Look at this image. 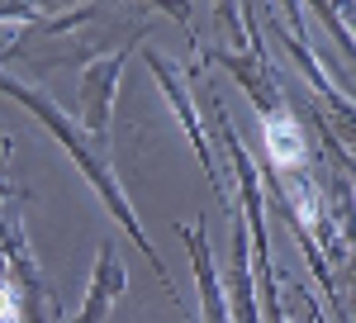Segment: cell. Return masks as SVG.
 <instances>
[{
  "instance_id": "9",
  "label": "cell",
  "mask_w": 356,
  "mask_h": 323,
  "mask_svg": "<svg viewBox=\"0 0 356 323\" xmlns=\"http://www.w3.org/2000/svg\"><path fill=\"white\" fill-rule=\"evenodd\" d=\"M0 157H5V143H0Z\"/></svg>"
},
{
  "instance_id": "3",
  "label": "cell",
  "mask_w": 356,
  "mask_h": 323,
  "mask_svg": "<svg viewBox=\"0 0 356 323\" xmlns=\"http://www.w3.org/2000/svg\"><path fill=\"white\" fill-rule=\"evenodd\" d=\"M181 238L191 242V262H195V281H200V299H204V323H233L228 314V299L219 290V271L209 262V242H204V223L181 228Z\"/></svg>"
},
{
  "instance_id": "5",
  "label": "cell",
  "mask_w": 356,
  "mask_h": 323,
  "mask_svg": "<svg viewBox=\"0 0 356 323\" xmlns=\"http://www.w3.org/2000/svg\"><path fill=\"white\" fill-rule=\"evenodd\" d=\"M124 262L114 257V247L105 242L100 247V262H95V281H90V299H86V309L76 314L72 323H105V314L114 309V299H119V290H124Z\"/></svg>"
},
{
  "instance_id": "1",
  "label": "cell",
  "mask_w": 356,
  "mask_h": 323,
  "mask_svg": "<svg viewBox=\"0 0 356 323\" xmlns=\"http://www.w3.org/2000/svg\"><path fill=\"white\" fill-rule=\"evenodd\" d=\"M0 90H5V95H15L19 105H29L33 114H38V119H43V124H48V129H53L57 138H62V148H67L72 157L81 162V171L90 176V186L100 190V200H105V205L114 210V219H119V223H124V228L134 233V242H138V247H143V252L152 257V267H157V276H162V285L171 290V276L162 271V262H157V252H152V242L143 238V228H138L134 210H129V200H124V190L114 186L110 166H105V162H100V157H95V152H90V148L81 143V134H76V124H72V119H67V114H62V109H57L53 100H48V95H38V90H29V86H19V81H0Z\"/></svg>"
},
{
  "instance_id": "8",
  "label": "cell",
  "mask_w": 356,
  "mask_h": 323,
  "mask_svg": "<svg viewBox=\"0 0 356 323\" xmlns=\"http://www.w3.org/2000/svg\"><path fill=\"white\" fill-rule=\"evenodd\" d=\"M0 195H10V186H5V181H0Z\"/></svg>"
},
{
  "instance_id": "7",
  "label": "cell",
  "mask_w": 356,
  "mask_h": 323,
  "mask_svg": "<svg viewBox=\"0 0 356 323\" xmlns=\"http://www.w3.org/2000/svg\"><path fill=\"white\" fill-rule=\"evenodd\" d=\"M233 299H238V323H257L252 304V267H247V219L233 223Z\"/></svg>"
},
{
  "instance_id": "6",
  "label": "cell",
  "mask_w": 356,
  "mask_h": 323,
  "mask_svg": "<svg viewBox=\"0 0 356 323\" xmlns=\"http://www.w3.org/2000/svg\"><path fill=\"white\" fill-rule=\"evenodd\" d=\"M147 67H152V72H157V81L166 86V95H171V105H176V114H181V124H186V129H191V138H195V152H200V162H204L209 181H214V190L223 195L219 176H214V157H209V148H204V134H200V119H195L191 95H186V86H181V77H176V72H171V62H166V57H157V53H147Z\"/></svg>"
},
{
  "instance_id": "4",
  "label": "cell",
  "mask_w": 356,
  "mask_h": 323,
  "mask_svg": "<svg viewBox=\"0 0 356 323\" xmlns=\"http://www.w3.org/2000/svg\"><path fill=\"white\" fill-rule=\"evenodd\" d=\"M119 67H124V53L114 57H100L81 81V100H86V124H90V134L105 138V124H110V95L114 86H119Z\"/></svg>"
},
{
  "instance_id": "2",
  "label": "cell",
  "mask_w": 356,
  "mask_h": 323,
  "mask_svg": "<svg viewBox=\"0 0 356 323\" xmlns=\"http://www.w3.org/2000/svg\"><path fill=\"white\" fill-rule=\"evenodd\" d=\"M261 138H266V162H271L275 176H290L304 166V129L285 105L261 114Z\"/></svg>"
}]
</instances>
